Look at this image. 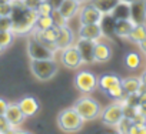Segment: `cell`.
I'll return each instance as SVG.
<instances>
[{"label":"cell","instance_id":"9a60e30c","mask_svg":"<svg viewBox=\"0 0 146 134\" xmlns=\"http://www.w3.org/2000/svg\"><path fill=\"white\" fill-rule=\"evenodd\" d=\"M75 41H76V37H75L73 30L69 27V23L62 26V27H59V36H57V40H56V46H57L59 51L62 49L67 47V46L75 44Z\"/></svg>","mask_w":146,"mask_h":134},{"label":"cell","instance_id":"f6af8a7d","mask_svg":"<svg viewBox=\"0 0 146 134\" xmlns=\"http://www.w3.org/2000/svg\"><path fill=\"white\" fill-rule=\"evenodd\" d=\"M145 69H146V58H145Z\"/></svg>","mask_w":146,"mask_h":134},{"label":"cell","instance_id":"ba28073f","mask_svg":"<svg viewBox=\"0 0 146 134\" xmlns=\"http://www.w3.org/2000/svg\"><path fill=\"white\" fill-rule=\"evenodd\" d=\"M27 56L30 60H43V58H54L56 53L42 43H39L36 39L30 37L27 40Z\"/></svg>","mask_w":146,"mask_h":134},{"label":"cell","instance_id":"f35d334b","mask_svg":"<svg viewBox=\"0 0 146 134\" xmlns=\"http://www.w3.org/2000/svg\"><path fill=\"white\" fill-rule=\"evenodd\" d=\"M139 79H140V83H142V86L146 89V69L142 72V74L139 76Z\"/></svg>","mask_w":146,"mask_h":134},{"label":"cell","instance_id":"60d3db41","mask_svg":"<svg viewBox=\"0 0 146 134\" xmlns=\"http://www.w3.org/2000/svg\"><path fill=\"white\" fill-rule=\"evenodd\" d=\"M120 2H123V3H127V5H132V3L137 2V0H120Z\"/></svg>","mask_w":146,"mask_h":134},{"label":"cell","instance_id":"ffe728a7","mask_svg":"<svg viewBox=\"0 0 146 134\" xmlns=\"http://www.w3.org/2000/svg\"><path fill=\"white\" fill-rule=\"evenodd\" d=\"M119 2H120V0H89L88 3L93 5L103 14H110L113 12V9L119 5Z\"/></svg>","mask_w":146,"mask_h":134},{"label":"cell","instance_id":"4316f807","mask_svg":"<svg viewBox=\"0 0 146 134\" xmlns=\"http://www.w3.org/2000/svg\"><path fill=\"white\" fill-rule=\"evenodd\" d=\"M106 94H108L110 99H113L115 101H122V100L125 99V96H126V93H125V90H123V87H122V81H120L119 84H116L115 87H112Z\"/></svg>","mask_w":146,"mask_h":134},{"label":"cell","instance_id":"cb8c5ba5","mask_svg":"<svg viewBox=\"0 0 146 134\" xmlns=\"http://www.w3.org/2000/svg\"><path fill=\"white\" fill-rule=\"evenodd\" d=\"M125 66L127 67L129 70H137L139 67L142 66V57L139 53L136 51H129L125 56Z\"/></svg>","mask_w":146,"mask_h":134},{"label":"cell","instance_id":"ab89813d","mask_svg":"<svg viewBox=\"0 0 146 134\" xmlns=\"http://www.w3.org/2000/svg\"><path fill=\"white\" fill-rule=\"evenodd\" d=\"M46 2H49V3H50V5L54 7V9H57V7L60 6V3L63 2V0H46Z\"/></svg>","mask_w":146,"mask_h":134},{"label":"cell","instance_id":"bcb514c9","mask_svg":"<svg viewBox=\"0 0 146 134\" xmlns=\"http://www.w3.org/2000/svg\"><path fill=\"white\" fill-rule=\"evenodd\" d=\"M20 2H25V0H20Z\"/></svg>","mask_w":146,"mask_h":134},{"label":"cell","instance_id":"2e32d148","mask_svg":"<svg viewBox=\"0 0 146 134\" xmlns=\"http://www.w3.org/2000/svg\"><path fill=\"white\" fill-rule=\"evenodd\" d=\"M82 5L78 3L76 0H63V2L60 3V6L57 7V10L63 14V17L69 22L72 17L78 16L79 10H80Z\"/></svg>","mask_w":146,"mask_h":134},{"label":"cell","instance_id":"ee69618b","mask_svg":"<svg viewBox=\"0 0 146 134\" xmlns=\"http://www.w3.org/2000/svg\"><path fill=\"white\" fill-rule=\"evenodd\" d=\"M3 51V49H2V46H0V53H2Z\"/></svg>","mask_w":146,"mask_h":134},{"label":"cell","instance_id":"74e56055","mask_svg":"<svg viewBox=\"0 0 146 134\" xmlns=\"http://www.w3.org/2000/svg\"><path fill=\"white\" fill-rule=\"evenodd\" d=\"M137 47H139L140 53L146 56V37H145V39H143L142 41H139V43H137Z\"/></svg>","mask_w":146,"mask_h":134},{"label":"cell","instance_id":"3957f363","mask_svg":"<svg viewBox=\"0 0 146 134\" xmlns=\"http://www.w3.org/2000/svg\"><path fill=\"white\" fill-rule=\"evenodd\" d=\"M83 124H85V120L80 117V114L73 107L63 108L57 114V127L64 133L80 131Z\"/></svg>","mask_w":146,"mask_h":134},{"label":"cell","instance_id":"30bf717a","mask_svg":"<svg viewBox=\"0 0 146 134\" xmlns=\"http://www.w3.org/2000/svg\"><path fill=\"white\" fill-rule=\"evenodd\" d=\"M95 44H96L95 40H89V39H83V37H79L75 41V47L78 49V51H79V54H80V57L83 60V64L93 63Z\"/></svg>","mask_w":146,"mask_h":134},{"label":"cell","instance_id":"484cf974","mask_svg":"<svg viewBox=\"0 0 146 134\" xmlns=\"http://www.w3.org/2000/svg\"><path fill=\"white\" fill-rule=\"evenodd\" d=\"M15 37L16 34L12 30H0V46H2V49H7L15 41Z\"/></svg>","mask_w":146,"mask_h":134},{"label":"cell","instance_id":"d590c367","mask_svg":"<svg viewBox=\"0 0 146 134\" xmlns=\"http://www.w3.org/2000/svg\"><path fill=\"white\" fill-rule=\"evenodd\" d=\"M40 2H42V0H25L26 6L30 7V9H35V10H36V7L40 5Z\"/></svg>","mask_w":146,"mask_h":134},{"label":"cell","instance_id":"d6986e66","mask_svg":"<svg viewBox=\"0 0 146 134\" xmlns=\"http://www.w3.org/2000/svg\"><path fill=\"white\" fill-rule=\"evenodd\" d=\"M120 81H122V79L119 76H116L113 73H106V74H102L100 77H98V87L103 93H108L112 87H115Z\"/></svg>","mask_w":146,"mask_h":134},{"label":"cell","instance_id":"9c48e42d","mask_svg":"<svg viewBox=\"0 0 146 134\" xmlns=\"http://www.w3.org/2000/svg\"><path fill=\"white\" fill-rule=\"evenodd\" d=\"M78 17H79V24H92V23H100L103 19V13L99 9H96L93 5L86 3L85 6L80 7Z\"/></svg>","mask_w":146,"mask_h":134},{"label":"cell","instance_id":"6da1fadb","mask_svg":"<svg viewBox=\"0 0 146 134\" xmlns=\"http://www.w3.org/2000/svg\"><path fill=\"white\" fill-rule=\"evenodd\" d=\"M37 12L26 6L25 2L12 0V32L16 36H27L35 30V24L37 20Z\"/></svg>","mask_w":146,"mask_h":134},{"label":"cell","instance_id":"ac0fdd59","mask_svg":"<svg viewBox=\"0 0 146 134\" xmlns=\"http://www.w3.org/2000/svg\"><path fill=\"white\" fill-rule=\"evenodd\" d=\"M135 23L132 22V19H120L115 22V29H113V34L120 37V39H127L132 29H133Z\"/></svg>","mask_w":146,"mask_h":134},{"label":"cell","instance_id":"603a6c76","mask_svg":"<svg viewBox=\"0 0 146 134\" xmlns=\"http://www.w3.org/2000/svg\"><path fill=\"white\" fill-rule=\"evenodd\" d=\"M112 17L115 20H120V19H130V5L119 2V5L113 9V12L110 13Z\"/></svg>","mask_w":146,"mask_h":134},{"label":"cell","instance_id":"b9f144b4","mask_svg":"<svg viewBox=\"0 0 146 134\" xmlns=\"http://www.w3.org/2000/svg\"><path fill=\"white\" fill-rule=\"evenodd\" d=\"M76 2H78V3H80V5H85V3H88V2H89V0H76Z\"/></svg>","mask_w":146,"mask_h":134},{"label":"cell","instance_id":"f1b7e54d","mask_svg":"<svg viewBox=\"0 0 146 134\" xmlns=\"http://www.w3.org/2000/svg\"><path fill=\"white\" fill-rule=\"evenodd\" d=\"M52 26H54L52 16H37V20H36L35 29L44 30V29H49V27H52Z\"/></svg>","mask_w":146,"mask_h":134},{"label":"cell","instance_id":"5bb4252c","mask_svg":"<svg viewBox=\"0 0 146 134\" xmlns=\"http://www.w3.org/2000/svg\"><path fill=\"white\" fill-rule=\"evenodd\" d=\"M17 106L20 107V110H22V113L26 116V118L36 116V114L39 113V110H40V103H39V100H37L36 97H33V96H25V97H22V99L17 101Z\"/></svg>","mask_w":146,"mask_h":134},{"label":"cell","instance_id":"83f0119b","mask_svg":"<svg viewBox=\"0 0 146 134\" xmlns=\"http://www.w3.org/2000/svg\"><path fill=\"white\" fill-rule=\"evenodd\" d=\"M132 124H133V118L125 116V117L117 123V125H116L115 128H116V131H117L119 134H129V130H130Z\"/></svg>","mask_w":146,"mask_h":134},{"label":"cell","instance_id":"4dcf8cb0","mask_svg":"<svg viewBox=\"0 0 146 134\" xmlns=\"http://www.w3.org/2000/svg\"><path fill=\"white\" fill-rule=\"evenodd\" d=\"M52 19H53V23H54V26H57V27H62V26H64V24H67L69 22L63 17V14L57 10V9H54L53 12H52Z\"/></svg>","mask_w":146,"mask_h":134},{"label":"cell","instance_id":"44dd1931","mask_svg":"<svg viewBox=\"0 0 146 134\" xmlns=\"http://www.w3.org/2000/svg\"><path fill=\"white\" fill-rule=\"evenodd\" d=\"M122 87L126 94H136L142 89V83L139 77H126L122 79Z\"/></svg>","mask_w":146,"mask_h":134},{"label":"cell","instance_id":"e575fe53","mask_svg":"<svg viewBox=\"0 0 146 134\" xmlns=\"http://www.w3.org/2000/svg\"><path fill=\"white\" fill-rule=\"evenodd\" d=\"M0 30H12V19L9 17H0Z\"/></svg>","mask_w":146,"mask_h":134},{"label":"cell","instance_id":"277c9868","mask_svg":"<svg viewBox=\"0 0 146 134\" xmlns=\"http://www.w3.org/2000/svg\"><path fill=\"white\" fill-rule=\"evenodd\" d=\"M30 72L39 81H49L57 73V63L54 58L30 60Z\"/></svg>","mask_w":146,"mask_h":134},{"label":"cell","instance_id":"5b68a950","mask_svg":"<svg viewBox=\"0 0 146 134\" xmlns=\"http://www.w3.org/2000/svg\"><path fill=\"white\" fill-rule=\"evenodd\" d=\"M76 90L82 94H92L98 89V76L89 70H80L73 79Z\"/></svg>","mask_w":146,"mask_h":134},{"label":"cell","instance_id":"e0dca14e","mask_svg":"<svg viewBox=\"0 0 146 134\" xmlns=\"http://www.w3.org/2000/svg\"><path fill=\"white\" fill-rule=\"evenodd\" d=\"M130 19L133 23H146V0H137L130 5Z\"/></svg>","mask_w":146,"mask_h":134},{"label":"cell","instance_id":"1f68e13d","mask_svg":"<svg viewBox=\"0 0 146 134\" xmlns=\"http://www.w3.org/2000/svg\"><path fill=\"white\" fill-rule=\"evenodd\" d=\"M13 127L10 125V123L7 121V118L5 117V114L0 116V134H5V133H12Z\"/></svg>","mask_w":146,"mask_h":134},{"label":"cell","instance_id":"7a4b0ae2","mask_svg":"<svg viewBox=\"0 0 146 134\" xmlns=\"http://www.w3.org/2000/svg\"><path fill=\"white\" fill-rule=\"evenodd\" d=\"M72 107L80 114V117L85 121L96 120L102 114V106H100V103L96 99L90 97L89 94H85L83 97H79Z\"/></svg>","mask_w":146,"mask_h":134},{"label":"cell","instance_id":"7402d4cb","mask_svg":"<svg viewBox=\"0 0 146 134\" xmlns=\"http://www.w3.org/2000/svg\"><path fill=\"white\" fill-rule=\"evenodd\" d=\"M145 37H146V23H135V26H133L127 40L135 43V44H137Z\"/></svg>","mask_w":146,"mask_h":134},{"label":"cell","instance_id":"8992f818","mask_svg":"<svg viewBox=\"0 0 146 134\" xmlns=\"http://www.w3.org/2000/svg\"><path fill=\"white\" fill-rule=\"evenodd\" d=\"M125 117V107L122 101H115L109 106H106L105 108H102V114H100V120L105 125L108 127H116L117 123Z\"/></svg>","mask_w":146,"mask_h":134},{"label":"cell","instance_id":"4fadbf2b","mask_svg":"<svg viewBox=\"0 0 146 134\" xmlns=\"http://www.w3.org/2000/svg\"><path fill=\"white\" fill-rule=\"evenodd\" d=\"M79 37L89 39V40H100L105 37L100 23H92V24H79Z\"/></svg>","mask_w":146,"mask_h":134},{"label":"cell","instance_id":"d4e9b609","mask_svg":"<svg viewBox=\"0 0 146 134\" xmlns=\"http://www.w3.org/2000/svg\"><path fill=\"white\" fill-rule=\"evenodd\" d=\"M115 22H116V20L112 17V14H103V19H102V22H100V26H102V30H103V34H105V36L113 34Z\"/></svg>","mask_w":146,"mask_h":134},{"label":"cell","instance_id":"836d02e7","mask_svg":"<svg viewBox=\"0 0 146 134\" xmlns=\"http://www.w3.org/2000/svg\"><path fill=\"white\" fill-rule=\"evenodd\" d=\"M12 13V2L0 3V17H9Z\"/></svg>","mask_w":146,"mask_h":134},{"label":"cell","instance_id":"8d00e7d4","mask_svg":"<svg viewBox=\"0 0 146 134\" xmlns=\"http://www.w3.org/2000/svg\"><path fill=\"white\" fill-rule=\"evenodd\" d=\"M7 104H9V101H7V100H5L3 97H0V116H2V114H5V113H6Z\"/></svg>","mask_w":146,"mask_h":134},{"label":"cell","instance_id":"52a82bcc","mask_svg":"<svg viewBox=\"0 0 146 134\" xmlns=\"http://www.w3.org/2000/svg\"><path fill=\"white\" fill-rule=\"evenodd\" d=\"M59 60H60L62 66L66 67V69H69V70H78L79 67L83 64V60H82L78 49L75 47V44L62 49Z\"/></svg>","mask_w":146,"mask_h":134},{"label":"cell","instance_id":"d6a6232c","mask_svg":"<svg viewBox=\"0 0 146 134\" xmlns=\"http://www.w3.org/2000/svg\"><path fill=\"white\" fill-rule=\"evenodd\" d=\"M129 134H146V123H133Z\"/></svg>","mask_w":146,"mask_h":134},{"label":"cell","instance_id":"7c38bea8","mask_svg":"<svg viewBox=\"0 0 146 134\" xmlns=\"http://www.w3.org/2000/svg\"><path fill=\"white\" fill-rule=\"evenodd\" d=\"M5 117L7 118V121L10 123V125L13 127V131L17 130V128L23 124V121L26 120V116L22 113V110H20V107L17 106V103H9V104H7Z\"/></svg>","mask_w":146,"mask_h":134},{"label":"cell","instance_id":"8fae6325","mask_svg":"<svg viewBox=\"0 0 146 134\" xmlns=\"http://www.w3.org/2000/svg\"><path fill=\"white\" fill-rule=\"evenodd\" d=\"M112 56H113L112 46L108 41H105L103 39L96 40L95 50H93V63H98V64L108 63L112 58Z\"/></svg>","mask_w":146,"mask_h":134},{"label":"cell","instance_id":"f546056e","mask_svg":"<svg viewBox=\"0 0 146 134\" xmlns=\"http://www.w3.org/2000/svg\"><path fill=\"white\" fill-rule=\"evenodd\" d=\"M53 10H54V7L49 2H46V0H42L40 5L36 7V12H37L39 16H50Z\"/></svg>","mask_w":146,"mask_h":134},{"label":"cell","instance_id":"7bdbcfd3","mask_svg":"<svg viewBox=\"0 0 146 134\" xmlns=\"http://www.w3.org/2000/svg\"><path fill=\"white\" fill-rule=\"evenodd\" d=\"M9 2H12V0H0V3H9Z\"/></svg>","mask_w":146,"mask_h":134}]
</instances>
